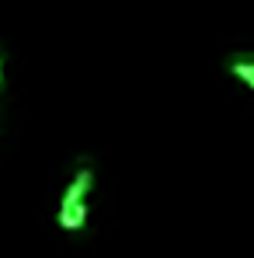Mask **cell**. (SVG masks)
<instances>
[{"instance_id": "1", "label": "cell", "mask_w": 254, "mask_h": 258, "mask_svg": "<svg viewBox=\"0 0 254 258\" xmlns=\"http://www.w3.org/2000/svg\"><path fill=\"white\" fill-rule=\"evenodd\" d=\"M91 192H94V164L80 161L70 185H66V192H63V199H59V216H56L66 234L84 230L87 213H91Z\"/></svg>"}, {"instance_id": "2", "label": "cell", "mask_w": 254, "mask_h": 258, "mask_svg": "<svg viewBox=\"0 0 254 258\" xmlns=\"http://www.w3.org/2000/svg\"><path fill=\"white\" fill-rule=\"evenodd\" d=\"M230 74L233 77H240L247 87H254V56H244V52H237V56H230Z\"/></svg>"}, {"instance_id": "3", "label": "cell", "mask_w": 254, "mask_h": 258, "mask_svg": "<svg viewBox=\"0 0 254 258\" xmlns=\"http://www.w3.org/2000/svg\"><path fill=\"white\" fill-rule=\"evenodd\" d=\"M7 129V105H4V91H0V136Z\"/></svg>"}, {"instance_id": "4", "label": "cell", "mask_w": 254, "mask_h": 258, "mask_svg": "<svg viewBox=\"0 0 254 258\" xmlns=\"http://www.w3.org/2000/svg\"><path fill=\"white\" fill-rule=\"evenodd\" d=\"M4 84H7V56L0 52V91H4Z\"/></svg>"}]
</instances>
